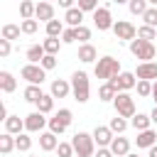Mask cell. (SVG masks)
Returning <instances> with one entry per match:
<instances>
[{
  "mask_svg": "<svg viewBox=\"0 0 157 157\" xmlns=\"http://www.w3.org/2000/svg\"><path fill=\"white\" fill-rule=\"evenodd\" d=\"M150 118H152V123H155V125H157V105H155V110H152V113H150Z\"/></svg>",
  "mask_w": 157,
  "mask_h": 157,
  "instance_id": "obj_50",
  "label": "cell"
},
{
  "mask_svg": "<svg viewBox=\"0 0 157 157\" xmlns=\"http://www.w3.org/2000/svg\"><path fill=\"white\" fill-rule=\"evenodd\" d=\"M7 54H10V39L2 37L0 39V56H7Z\"/></svg>",
  "mask_w": 157,
  "mask_h": 157,
  "instance_id": "obj_45",
  "label": "cell"
},
{
  "mask_svg": "<svg viewBox=\"0 0 157 157\" xmlns=\"http://www.w3.org/2000/svg\"><path fill=\"white\" fill-rule=\"evenodd\" d=\"M96 157H113V150H105V147H98Z\"/></svg>",
  "mask_w": 157,
  "mask_h": 157,
  "instance_id": "obj_46",
  "label": "cell"
},
{
  "mask_svg": "<svg viewBox=\"0 0 157 157\" xmlns=\"http://www.w3.org/2000/svg\"><path fill=\"white\" fill-rule=\"evenodd\" d=\"M34 17H37V20H42V22H49V20H54V7H52V2L42 0V2L37 5V12H34Z\"/></svg>",
  "mask_w": 157,
  "mask_h": 157,
  "instance_id": "obj_14",
  "label": "cell"
},
{
  "mask_svg": "<svg viewBox=\"0 0 157 157\" xmlns=\"http://www.w3.org/2000/svg\"><path fill=\"white\" fill-rule=\"evenodd\" d=\"M152 98H155V105H157V78H155V83H152Z\"/></svg>",
  "mask_w": 157,
  "mask_h": 157,
  "instance_id": "obj_48",
  "label": "cell"
},
{
  "mask_svg": "<svg viewBox=\"0 0 157 157\" xmlns=\"http://www.w3.org/2000/svg\"><path fill=\"white\" fill-rule=\"evenodd\" d=\"M15 142H17V150H20V152H27V150L32 147V137H27V135H22V132H17Z\"/></svg>",
  "mask_w": 157,
  "mask_h": 157,
  "instance_id": "obj_34",
  "label": "cell"
},
{
  "mask_svg": "<svg viewBox=\"0 0 157 157\" xmlns=\"http://www.w3.org/2000/svg\"><path fill=\"white\" fill-rule=\"evenodd\" d=\"M34 12H37V5H34L32 0H22V2H20V15H22V20L34 17Z\"/></svg>",
  "mask_w": 157,
  "mask_h": 157,
  "instance_id": "obj_25",
  "label": "cell"
},
{
  "mask_svg": "<svg viewBox=\"0 0 157 157\" xmlns=\"http://www.w3.org/2000/svg\"><path fill=\"white\" fill-rule=\"evenodd\" d=\"M71 5H74V0H59V7H66V10H69Z\"/></svg>",
  "mask_w": 157,
  "mask_h": 157,
  "instance_id": "obj_47",
  "label": "cell"
},
{
  "mask_svg": "<svg viewBox=\"0 0 157 157\" xmlns=\"http://www.w3.org/2000/svg\"><path fill=\"white\" fill-rule=\"evenodd\" d=\"M130 52H132L137 59H142V61H152V59H155V54H157L155 44H152V42H147V39H140V37L130 42Z\"/></svg>",
  "mask_w": 157,
  "mask_h": 157,
  "instance_id": "obj_4",
  "label": "cell"
},
{
  "mask_svg": "<svg viewBox=\"0 0 157 157\" xmlns=\"http://www.w3.org/2000/svg\"><path fill=\"white\" fill-rule=\"evenodd\" d=\"M56 152H59V157H71V155H74V145H69V142H59Z\"/></svg>",
  "mask_w": 157,
  "mask_h": 157,
  "instance_id": "obj_41",
  "label": "cell"
},
{
  "mask_svg": "<svg viewBox=\"0 0 157 157\" xmlns=\"http://www.w3.org/2000/svg\"><path fill=\"white\" fill-rule=\"evenodd\" d=\"M22 96H25V101H27V103H37L44 93H42V88H39L37 83H29V86L25 88V93H22Z\"/></svg>",
  "mask_w": 157,
  "mask_h": 157,
  "instance_id": "obj_22",
  "label": "cell"
},
{
  "mask_svg": "<svg viewBox=\"0 0 157 157\" xmlns=\"http://www.w3.org/2000/svg\"><path fill=\"white\" fill-rule=\"evenodd\" d=\"M115 93H118V88H115V86L108 81V83H103V86H101L98 98H101V101H113V98H115Z\"/></svg>",
  "mask_w": 157,
  "mask_h": 157,
  "instance_id": "obj_27",
  "label": "cell"
},
{
  "mask_svg": "<svg viewBox=\"0 0 157 157\" xmlns=\"http://www.w3.org/2000/svg\"><path fill=\"white\" fill-rule=\"evenodd\" d=\"M42 47H44V52H47V54H56L61 44H59V37H47V39L42 42Z\"/></svg>",
  "mask_w": 157,
  "mask_h": 157,
  "instance_id": "obj_30",
  "label": "cell"
},
{
  "mask_svg": "<svg viewBox=\"0 0 157 157\" xmlns=\"http://www.w3.org/2000/svg\"><path fill=\"white\" fill-rule=\"evenodd\" d=\"M49 130H52V132H56V135H61V132L66 130V125H64V123L54 115V118H49Z\"/></svg>",
  "mask_w": 157,
  "mask_h": 157,
  "instance_id": "obj_39",
  "label": "cell"
},
{
  "mask_svg": "<svg viewBox=\"0 0 157 157\" xmlns=\"http://www.w3.org/2000/svg\"><path fill=\"white\" fill-rule=\"evenodd\" d=\"M20 32H22V27H17V25H2V37L5 39H17L20 37Z\"/></svg>",
  "mask_w": 157,
  "mask_h": 157,
  "instance_id": "obj_29",
  "label": "cell"
},
{
  "mask_svg": "<svg viewBox=\"0 0 157 157\" xmlns=\"http://www.w3.org/2000/svg\"><path fill=\"white\" fill-rule=\"evenodd\" d=\"M61 32H64L61 20H49V22H47V37H59Z\"/></svg>",
  "mask_w": 157,
  "mask_h": 157,
  "instance_id": "obj_28",
  "label": "cell"
},
{
  "mask_svg": "<svg viewBox=\"0 0 157 157\" xmlns=\"http://www.w3.org/2000/svg\"><path fill=\"white\" fill-rule=\"evenodd\" d=\"M71 145H74V152H76L78 157H91L96 140H93V135H88V132H76L74 140H71Z\"/></svg>",
  "mask_w": 157,
  "mask_h": 157,
  "instance_id": "obj_3",
  "label": "cell"
},
{
  "mask_svg": "<svg viewBox=\"0 0 157 157\" xmlns=\"http://www.w3.org/2000/svg\"><path fill=\"white\" fill-rule=\"evenodd\" d=\"M137 37H140V39H147V42H152V39L157 37V32H155V27L145 25V27H140V29H137Z\"/></svg>",
  "mask_w": 157,
  "mask_h": 157,
  "instance_id": "obj_35",
  "label": "cell"
},
{
  "mask_svg": "<svg viewBox=\"0 0 157 157\" xmlns=\"http://www.w3.org/2000/svg\"><path fill=\"white\" fill-rule=\"evenodd\" d=\"M61 42H64V44H71V42H76V27H71V29H64V32H61Z\"/></svg>",
  "mask_w": 157,
  "mask_h": 157,
  "instance_id": "obj_42",
  "label": "cell"
},
{
  "mask_svg": "<svg viewBox=\"0 0 157 157\" xmlns=\"http://www.w3.org/2000/svg\"><path fill=\"white\" fill-rule=\"evenodd\" d=\"M47 123H49V120L44 118V113L37 110V113H29V115L25 118V130H29V132H39Z\"/></svg>",
  "mask_w": 157,
  "mask_h": 157,
  "instance_id": "obj_10",
  "label": "cell"
},
{
  "mask_svg": "<svg viewBox=\"0 0 157 157\" xmlns=\"http://www.w3.org/2000/svg\"><path fill=\"white\" fill-rule=\"evenodd\" d=\"M69 91H71V83L69 81H64V78L52 81V96L54 98H64V96H69Z\"/></svg>",
  "mask_w": 157,
  "mask_h": 157,
  "instance_id": "obj_16",
  "label": "cell"
},
{
  "mask_svg": "<svg viewBox=\"0 0 157 157\" xmlns=\"http://www.w3.org/2000/svg\"><path fill=\"white\" fill-rule=\"evenodd\" d=\"M125 157H137V155H130V152H128V155H125Z\"/></svg>",
  "mask_w": 157,
  "mask_h": 157,
  "instance_id": "obj_53",
  "label": "cell"
},
{
  "mask_svg": "<svg viewBox=\"0 0 157 157\" xmlns=\"http://www.w3.org/2000/svg\"><path fill=\"white\" fill-rule=\"evenodd\" d=\"M150 123H152V118L145 115V113H135V115H132V128H135V130H147Z\"/></svg>",
  "mask_w": 157,
  "mask_h": 157,
  "instance_id": "obj_24",
  "label": "cell"
},
{
  "mask_svg": "<svg viewBox=\"0 0 157 157\" xmlns=\"http://www.w3.org/2000/svg\"><path fill=\"white\" fill-rule=\"evenodd\" d=\"M120 74V61L115 56H103L96 61V76L98 78H113Z\"/></svg>",
  "mask_w": 157,
  "mask_h": 157,
  "instance_id": "obj_2",
  "label": "cell"
},
{
  "mask_svg": "<svg viewBox=\"0 0 157 157\" xmlns=\"http://www.w3.org/2000/svg\"><path fill=\"white\" fill-rule=\"evenodd\" d=\"M64 20H66L71 27H81V22H83V10H81V7H69Z\"/></svg>",
  "mask_w": 157,
  "mask_h": 157,
  "instance_id": "obj_18",
  "label": "cell"
},
{
  "mask_svg": "<svg viewBox=\"0 0 157 157\" xmlns=\"http://www.w3.org/2000/svg\"><path fill=\"white\" fill-rule=\"evenodd\" d=\"M113 105H115L118 115H123V118H132V115H135V101H132V96L125 93V91H118V93H115Z\"/></svg>",
  "mask_w": 157,
  "mask_h": 157,
  "instance_id": "obj_5",
  "label": "cell"
},
{
  "mask_svg": "<svg viewBox=\"0 0 157 157\" xmlns=\"http://www.w3.org/2000/svg\"><path fill=\"white\" fill-rule=\"evenodd\" d=\"M93 25L101 29V32H105V29H110L115 22H113V17H110V10L108 7H98L96 12H93Z\"/></svg>",
  "mask_w": 157,
  "mask_h": 157,
  "instance_id": "obj_8",
  "label": "cell"
},
{
  "mask_svg": "<svg viewBox=\"0 0 157 157\" xmlns=\"http://www.w3.org/2000/svg\"><path fill=\"white\" fill-rule=\"evenodd\" d=\"M71 91H74V98L78 103H86L88 101V93H91V86H88V76L86 71H76L71 76Z\"/></svg>",
  "mask_w": 157,
  "mask_h": 157,
  "instance_id": "obj_1",
  "label": "cell"
},
{
  "mask_svg": "<svg viewBox=\"0 0 157 157\" xmlns=\"http://www.w3.org/2000/svg\"><path fill=\"white\" fill-rule=\"evenodd\" d=\"M29 157H37V155H29Z\"/></svg>",
  "mask_w": 157,
  "mask_h": 157,
  "instance_id": "obj_54",
  "label": "cell"
},
{
  "mask_svg": "<svg viewBox=\"0 0 157 157\" xmlns=\"http://www.w3.org/2000/svg\"><path fill=\"white\" fill-rule=\"evenodd\" d=\"M142 20H145V25L157 27V7H147V10H145V15H142Z\"/></svg>",
  "mask_w": 157,
  "mask_h": 157,
  "instance_id": "obj_36",
  "label": "cell"
},
{
  "mask_svg": "<svg viewBox=\"0 0 157 157\" xmlns=\"http://www.w3.org/2000/svg\"><path fill=\"white\" fill-rule=\"evenodd\" d=\"M113 132H123L125 128H128V123H125V118L123 115H115V118H110V125H108Z\"/></svg>",
  "mask_w": 157,
  "mask_h": 157,
  "instance_id": "obj_33",
  "label": "cell"
},
{
  "mask_svg": "<svg viewBox=\"0 0 157 157\" xmlns=\"http://www.w3.org/2000/svg\"><path fill=\"white\" fill-rule=\"evenodd\" d=\"M155 142H157V132H155V130L147 128V130H140V132H137V147H147V150H150Z\"/></svg>",
  "mask_w": 157,
  "mask_h": 157,
  "instance_id": "obj_15",
  "label": "cell"
},
{
  "mask_svg": "<svg viewBox=\"0 0 157 157\" xmlns=\"http://www.w3.org/2000/svg\"><path fill=\"white\" fill-rule=\"evenodd\" d=\"M20 74H22V78H27L29 83H37V86L47 78V69L42 64H27V66H22Z\"/></svg>",
  "mask_w": 157,
  "mask_h": 157,
  "instance_id": "obj_6",
  "label": "cell"
},
{
  "mask_svg": "<svg viewBox=\"0 0 157 157\" xmlns=\"http://www.w3.org/2000/svg\"><path fill=\"white\" fill-rule=\"evenodd\" d=\"M0 88H2L5 93H12V91L17 88V81H15V76H12L10 71H0Z\"/></svg>",
  "mask_w": 157,
  "mask_h": 157,
  "instance_id": "obj_19",
  "label": "cell"
},
{
  "mask_svg": "<svg viewBox=\"0 0 157 157\" xmlns=\"http://www.w3.org/2000/svg\"><path fill=\"white\" fill-rule=\"evenodd\" d=\"M93 140H96V145H98V147H105V145H110V142H113V130H110V128L98 125V128L93 130Z\"/></svg>",
  "mask_w": 157,
  "mask_h": 157,
  "instance_id": "obj_12",
  "label": "cell"
},
{
  "mask_svg": "<svg viewBox=\"0 0 157 157\" xmlns=\"http://www.w3.org/2000/svg\"><path fill=\"white\" fill-rule=\"evenodd\" d=\"M137 93H140V96H152V83H150L147 78H140V81H137Z\"/></svg>",
  "mask_w": 157,
  "mask_h": 157,
  "instance_id": "obj_38",
  "label": "cell"
},
{
  "mask_svg": "<svg viewBox=\"0 0 157 157\" xmlns=\"http://www.w3.org/2000/svg\"><path fill=\"white\" fill-rule=\"evenodd\" d=\"M37 108H39V113H49L52 108H54V96H42L39 101H37Z\"/></svg>",
  "mask_w": 157,
  "mask_h": 157,
  "instance_id": "obj_31",
  "label": "cell"
},
{
  "mask_svg": "<svg viewBox=\"0 0 157 157\" xmlns=\"http://www.w3.org/2000/svg\"><path fill=\"white\" fill-rule=\"evenodd\" d=\"M39 64L49 71V69H54V66H56V56H54V54H44V59H42Z\"/></svg>",
  "mask_w": 157,
  "mask_h": 157,
  "instance_id": "obj_43",
  "label": "cell"
},
{
  "mask_svg": "<svg viewBox=\"0 0 157 157\" xmlns=\"http://www.w3.org/2000/svg\"><path fill=\"white\" fill-rule=\"evenodd\" d=\"M128 7H130L132 15H145V10H147V0H130Z\"/></svg>",
  "mask_w": 157,
  "mask_h": 157,
  "instance_id": "obj_32",
  "label": "cell"
},
{
  "mask_svg": "<svg viewBox=\"0 0 157 157\" xmlns=\"http://www.w3.org/2000/svg\"><path fill=\"white\" fill-rule=\"evenodd\" d=\"M113 32H115V37L118 39H135V34H137V29H135V25L132 22H128V20H118L115 25H113Z\"/></svg>",
  "mask_w": 157,
  "mask_h": 157,
  "instance_id": "obj_7",
  "label": "cell"
},
{
  "mask_svg": "<svg viewBox=\"0 0 157 157\" xmlns=\"http://www.w3.org/2000/svg\"><path fill=\"white\" fill-rule=\"evenodd\" d=\"M39 147L44 150V152H52V150H56L59 147V140H56V132H42L39 135Z\"/></svg>",
  "mask_w": 157,
  "mask_h": 157,
  "instance_id": "obj_13",
  "label": "cell"
},
{
  "mask_svg": "<svg viewBox=\"0 0 157 157\" xmlns=\"http://www.w3.org/2000/svg\"><path fill=\"white\" fill-rule=\"evenodd\" d=\"M78 7L83 12H96L98 10V0H78Z\"/></svg>",
  "mask_w": 157,
  "mask_h": 157,
  "instance_id": "obj_40",
  "label": "cell"
},
{
  "mask_svg": "<svg viewBox=\"0 0 157 157\" xmlns=\"http://www.w3.org/2000/svg\"><path fill=\"white\" fill-rule=\"evenodd\" d=\"M78 59H81L83 64H91V61H96V49H93L91 44H83V47L78 49Z\"/></svg>",
  "mask_w": 157,
  "mask_h": 157,
  "instance_id": "obj_26",
  "label": "cell"
},
{
  "mask_svg": "<svg viewBox=\"0 0 157 157\" xmlns=\"http://www.w3.org/2000/svg\"><path fill=\"white\" fill-rule=\"evenodd\" d=\"M20 27H22V32H25V34H34V32H37V27H39V22L29 17V20H22V25H20Z\"/></svg>",
  "mask_w": 157,
  "mask_h": 157,
  "instance_id": "obj_37",
  "label": "cell"
},
{
  "mask_svg": "<svg viewBox=\"0 0 157 157\" xmlns=\"http://www.w3.org/2000/svg\"><path fill=\"white\" fill-rule=\"evenodd\" d=\"M25 130V120L20 118V115H7V120H5V132H22Z\"/></svg>",
  "mask_w": 157,
  "mask_h": 157,
  "instance_id": "obj_17",
  "label": "cell"
},
{
  "mask_svg": "<svg viewBox=\"0 0 157 157\" xmlns=\"http://www.w3.org/2000/svg\"><path fill=\"white\" fill-rule=\"evenodd\" d=\"M147 157H157V142L150 147V155H147Z\"/></svg>",
  "mask_w": 157,
  "mask_h": 157,
  "instance_id": "obj_49",
  "label": "cell"
},
{
  "mask_svg": "<svg viewBox=\"0 0 157 157\" xmlns=\"http://www.w3.org/2000/svg\"><path fill=\"white\" fill-rule=\"evenodd\" d=\"M115 2H118V5H123V2H130V0H115Z\"/></svg>",
  "mask_w": 157,
  "mask_h": 157,
  "instance_id": "obj_51",
  "label": "cell"
},
{
  "mask_svg": "<svg viewBox=\"0 0 157 157\" xmlns=\"http://www.w3.org/2000/svg\"><path fill=\"white\" fill-rule=\"evenodd\" d=\"M118 91H128V88H132V86H137V81H135V74H130V71H120L118 76H113V78H108Z\"/></svg>",
  "mask_w": 157,
  "mask_h": 157,
  "instance_id": "obj_9",
  "label": "cell"
},
{
  "mask_svg": "<svg viewBox=\"0 0 157 157\" xmlns=\"http://www.w3.org/2000/svg\"><path fill=\"white\" fill-rule=\"evenodd\" d=\"M76 39H81V42H86V39H91V29L88 27H76Z\"/></svg>",
  "mask_w": 157,
  "mask_h": 157,
  "instance_id": "obj_44",
  "label": "cell"
},
{
  "mask_svg": "<svg viewBox=\"0 0 157 157\" xmlns=\"http://www.w3.org/2000/svg\"><path fill=\"white\" fill-rule=\"evenodd\" d=\"M44 54H47V52H44L42 44H34V47L27 49V59H29V64H39V61L44 59Z\"/></svg>",
  "mask_w": 157,
  "mask_h": 157,
  "instance_id": "obj_23",
  "label": "cell"
},
{
  "mask_svg": "<svg viewBox=\"0 0 157 157\" xmlns=\"http://www.w3.org/2000/svg\"><path fill=\"white\" fill-rule=\"evenodd\" d=\"M47 2H49V0H47Z\"/></svg>",
  "mask_w": 157,
  "mask_h": 157,
  "instance_id": "obj_55",
  "label": "cell"
},
{
  "mask_svg": "<svg viewBox=\"0 0 157 157\" xmlns=\"http://www.w3.org/2000/svg\"><path fill=\"white\" fill-rule=\"evenodd\" d=\"M20 2H22V0H20Z\"/></svg>",
  "mask_w": 157,
  "mask_h": 157,
  "instance_id": "obj_56",
  "label": "cell"
},
{
  "mask_svg": "<svg viewBox=\"0 0 157 157\" xmlns=\"http://www.w3.org/2000/svg\"><path fill=\"white\" fill-rule=\"evenodd\" d=\"M135 76H137V78H147V81L157 78V61H142V64L137 66Z\"/></svg>",
  "mask_w": 157,
  "mask_h": 157,
  "instance_id": "obj_11",
  "label": "cell"
},
{
  "mask_svg": "<svg viewBox=\"0 0 157 157\" xmlns=\"http://www.w3.org/2000/svg\"><path fill=\"white\" fill-rule=\"evenodd\" d=\"M15 147H17V142H15L12 132H2V135H0V152H2V155H10Z\"/></svg>",
  "mask_w": 157,
  "mask_h": 157,
  "instance_id": "obj_21",
  "label": "cell"
},
{
  "mask_svg": "<svg viewBox=\"0 0 157 157\" xmlns=\"http://www.w3.org/2000/svg\"><path fill=\"white\" fill-rule=\"evenodd\" d=\"M110 150H113V155H118V157H125V155H128V150H130V142H128L125 137H113V142H110Z\"/></svg>",
  "mask_w": 157,
  "mask_h": 157,
  "instance_id": "obj_20",
  "label": "cell"
},
{
  "mask_svg": "<svg viewBox=\"0 0 157 157\" xmlns=\"http://www.w3.org/2000/svg\"><path fill=\"white\" fill-rule=\"evenodd\" d=\"M147 2H150V5H155V7H157V0H147Z\"/></svg>",
  "mask_w": 157,
  "mask_h": 157,
  "instance_id": "obj_52",
  "label": "cell"
}]
</instances>
